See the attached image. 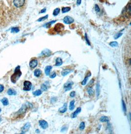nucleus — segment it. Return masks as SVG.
<instances>
[{"mask_svg":"<svg viewBox=\"0 0 131 134\" xmlns=\"http://www.w3.org/2000/svg\"><path fill=\"white\" fill-rule=\"evenodd\" d=\"M75 101L74 100L71 101V102L70 103V104H69V107L70 110L72 111L74 109L75 107Z\"/></svg>","mask_w":131,"mask_h":134,"instance_id":"6ab92c4d","label":"nucleus"},{"mask_svg":"<svg viewBox=\"0 0 131 134\" xmlns=\"http://www.w3.org/2000/svg\"><path fill=\"white\" fill-rule=\"evenodd\" d=\"M60 12V9L58 8H56L55 9V10L54 11V12H53V15L54 16H57L59 14V13Z\"/></svg>","mask_w":131,"mask_h":134,"instance_id":"7c9ffc66","label":"nucleus"},{"mask_svg":"<svg viewBox=\"0 0 131 134\" xmlns=\"http://www.w3.org/2000/svg\"><path fill=\"white\" fill-rule=\"evenodd\" d=\"M90 76H91V73H90V72H89V74H87V75L85 76V78L84 80L82 82V84L83 85H85L86 84L87 80H88Z\"/></svg>","mask_w":131,"mask_h":134,"instance_id":"2eb2a0df","label":"nucleus"},{"mask_svg":"<svg viewBox=\"0 0 131 134\" xmlns=\"http://www.w3.org/2000/svg\"><path fill=\"white\" fill-rule=\"evenodd\" d=\"M63 22L66 24H70L74 22V19L70 16H66L63 19Z\"/></svg>","mask_w":131,"mask_h":134,"instance_id":"6e6552de","label":"nucleus"},{"mask_svg":"<svg viewBox=\"0 0 131 134\" xmlns=\"http://www.w3.org/2000/svg\"><path fill=\"white\" fill-rule=\"evenodd\" d=\"M1 101H2V103H3V104L4 106H7L8 104L9 103V102H8V100L7 98H3L2 100H1Z\"/></svg>","mask_w":131,"mask_h":134,"instance_id":"412c9836","label":"nucleus"},{"mask_svg":"<svg viewBox=\"0 0 131 134\" xmlns=\"http://www.w3.org/2000/svg\"><path fill=\"white\" fill-rule=\"evenodd\" d=\"M73 84H74V83L72 81H68L66 83H65V84H64V86H63L65 91L66 92V91L71 90Z\"/></svg>","mask_w":131,"mask_h":134,"instance_id":"423d86ee","label":"nucleus"},{"mask_svg":"<svg viewBox=\"0 0 131 134\" xmlns=\"http://www.w3.org/2000/svg\"><path fill=\"white\" fill-rule=\"evenodd\" d=\"M80 3H81V0H77V4L78 5L80 4Z\"/></svg>","mask_w":131,"mask_h":134,"instance_id":"c03bdc74","label":"nucleus"},{"mask_svg":"<svg viewBox=\"0 0 131 134\" xmlns=\"http://www.w3.org/2000/svg\"><path fill=\"white\" fill-rule=\"evenodd\" d=\"M47 18H48V15H46L45 17H43L39 19V20H38V21H43L44 20H45V19H47Z\"/></svg>","mask_w":131,"mask_h":134,"instance_id":"58836bf2","label":"nucleus"},{"mask_svg":"<svg viewBox=\"0 0 131 134\" xmlns=\"http://www.w3.org/2000/svg\"><path fill=\"white\" fill-rule=\"evenodd\" d=\"M8 94L9 95H16V92L13 89H9L8 91Z\"/></svg>","mask_w":131,"mask_h":134,"instance_id":"5701e85b","label":"nucleus"},{"mask_svg":"<svg viewBox=\"0 0 131 134\" xmlns=\"http://www.w3.org/2000/svg\"><path fill=\"white\" fill-rule=\"evenodd\" d=\"M67 103H64L63 106L59 108V111L60 113L63 114V113H65L67 111Z\"/></svg>","mask_w":131,"mask_h":134,"instance_id":"ddd939ff","label":"nucleus"},{"mask_svg":"<svg viewBox=\"0 0 131 134\" xmlns=\"http://www.w3.org/2000/svg\"><path fill=\"white\" fill-rule=\"evenodd\" d=\"M55 21H52V22H50V23H47L45 25H44V27H46L47 28H48V27H50V25H51L52 23H55Z\"/></svg>","mask_w":131,"mask_h":134,"instance_id":"72a5a7b5","label":"nucleus"},{"mask_svg":"<svg viewBox=\"0 0 131 134\" xmlns=\"http://www.w3.org/2000/svg\"><path fill=\"white\" fill-rule=\"evenodd\" d=\"M32 107H33L32 104H31L30 103H28L27 102V103H25L24 105H23V106L20 108V110L16 113V115L18 117L19 116L22 115L25 113L29 109L32 108Z\"/></svg>","mask_w":131,"mask_h":134,"instance_id":"f03ea898","label":"nucleus"},{"mask_svg":"<svg viewBox=\"0 0 131 134\" xmlns=\"http://www.w3.org/2000/svg\"><path fill=\"white\" fill-rule=\"evenodd\" d=\"M41 89L42 90V91H46L48 90V87L45 84H43L41 85Z\"/></svg>","mask_w":131,"mask_h":134,"instance_id":"a878e982","label":"nucleus"},{"mask_svg":"<svg viewBox=\"0 0 131 134\" xmlns=\"http://www.w3.org/2000/svg\"><path fill=\"white\" fill-rule=\"evenodd\" d=\"M75 95H76V92L75 91H72L70 94V96L71 98H74L75 96Z\"/></svg>","mask_w":131,"mask_h":134,"instance_id":"c9c22d12","label":"nucleus"},{"mask_svg":"<svg viewBox=\"0 0 131 134\" xmlns=\"http://www.w3.org/2000/svg\"><path fill=\"white\" fill-rule=\"evenodd\" d=\"M122 13L124 17L127 19H130L131 17V3L128 4L126 6L124 9Z\"/></svg>","mask_w":131,"mask_h":134,"instance_id":"7ed1b4c3","label":"nucleus"},{"mask_svg":"<svg viewBox=\"0 0 131 134\" xmlns=\"http://www.w3.org/2000/svg\"><path fill=\"white\" fill-rule=\"evenodd\" d=\"M87 92H88L89 95L90 96L94 94V90H93V89L91 87H89L87 89Z\"/></svg>","mask_w":131,"mask_h":134,"instance_id":"4be33fe9","label":"nucleus"},{"mask_svg":"<svg viewBox=\"0 0 131 134\" xmlns=\"http://www.w3.org/2000/svg\"><path fill=\"white\" fill-rule=\"evenodd\" d=\"M73 72V70L71 69H64L62 71L61 74L62 75V76H66L68 75H69L70 73H71V72Z\"/></svg>","mask_w":131,"mask_h":134,"instance_id":"4468645a","label":"nucleus"},{"mask_svg":"<svg viewBox=\"0 0 131 134\" xmlns=\"http://www.w3.org/2000/svg\"><path fill=\"white\" fill-rule=\"evenodd\" d=\"M4 90V87L3 85L0 84V93L2 92Z\"/></svg>","mask_w":131,"mask_h":134,"instance_id":"a19ab883","label":"nucleus"},{"mask_svg":"<svg viewBox=\"0 0 131 134\" xmlns=\"http://www.w3.org/2000/svg\"><path fill=\"white\" fill-rule=\"evenodd\" d=\"M118 45V42H111L110 43V46H111V47H117Z\"/></svg>","mask_w":131,"mask_h":134,"instance_id":"cd10ccee","label":"nucleus"},{"mask_svg":"<svg viewBox=\"0 0 131 134\" xmlns=\"http://www.w3.org/2000/svg\"><path fill=\"white\" fill-rule=\"evenodd\" d=\"M57 99L55 98V97H54L53 98H52L51 100V103H55V102L57 101Z\"/></svg>","mask_w":131,"mask_h":134,"instance_id":"ea45409f","label":"nucleus"},{"mask_svg":"<svg viewBox=\"0 0 131 134\" xmlns=\"http://www.w3.org/2000/svg\"><path fill=\"white\" fill-rule=\"evenodd\" d=\"M32 87V84L29 81H25L24 82L23 89L25 91H30Z\"/></svg>","mask_w":131,"mask_h":134,"instance_id":"39448f33","label":"nucleus"},{"mask_svg":"<svg viewBox=\"0 0 131 134\" xmlns=\"http://www.w3.org/2000/svg\"><path fill=\"white\" fill-rule=\"evenodd\" d=\"M42 54L43 55L46 56H49L51 54V52L50 51V50H47V51H44L42 52Z\"/></svg>","mask_w":131,"mask_h":134,"instance_id":"2f4dec72","label":"nucleus"},{"mask_svg":"<svg viewBox=\"0 0 131 134\" xmlns=\"http://www.w3.org/2000/svg\"><path fill=\"white\" fill-rule=\"evenodd\" d=\"M81 110H82V108H81L80 107L77 108V109H76V110L71 115V118H76L78 115L80 113Z\"/></svg>","mask_w":131,"mask_h":134,"instance_id":"f8f14e48","label":"nucleus"},{"mask_svg":"<svg viewBox=\"0 0 131 134\" xmlns=\"http://www.w3.org/2000/svg\"><path fill=\"white\" fill-rule=\"evenodd\" d=\"M109 119L108 117L106 116H102V117H101V118L100 119V121L102 123H104V122H109Z\"/></svg>","mask_w":131,"mask_h":134,"instance_id":"aec40b11","label":"nucleus"},{"mask_svg":"<svg viewBox=\"0 0 131 134\" xmlns=\"http://www.w3.org/2000/svg\"><path fill=\"white\" fill-rule=\"evenodd\" d=\"M62 63H63V61H62V60L60 58H58L56 59L55 65L56 66H59L62 65Z\"/></svg>","mask_w":131,"mask_h":134,"instance_id":"f3484780","label":"nucleus"},{"mask_svg":"<svg viewBox=\"0 0 131 134\" xmlns=\"http://www.w3.org/2000/svg\"><path fill=\"white\" fill-rule=\"evenodd\" d=\"M71 9L69 7H66V8H62V12L63 13L67 12L69 11H70Z\"/></svg>","mask_w":131,"mask_h":134,"instance_id":"c756f323","label":"nucleus"},{"mask_svg":"<svg viewBox=\"0 0 131 134\" xmlns=\"http://www.w3.org/2000/svg\"><path fill=\"white\" fill-rule=\"evenodd\" d=\"M122 33H118L116 35H115V36H114V38L115 39H118V38H119L120 37H121L122 36Z\"/></svg>","mask_w":131,"mask_h":134,"instance_id":"e433bc0d","label":"nucleus"},{"mask_svg":"<svg viewBox=\"0 0 131 134\" xmlns=\"http://www.w3.org/2000/svg\"><path fill=\"white\" fill-rule=\"evenodd\" d=\"M41 73H42V71L39 69H36L34 72V75L36 77H39L40 75H41Z\"/></svg>","mask_w":131,"mask_h":134,"instance_id":"a211bd4d","label":"nucleus"},{"mask_svg":"<svg viewBox=\"0 0 131 134\" xmlns=\"http://www.w3.org/2000/svg\"><path fill=\"white\" fill-rule=\"evenodd\" d=\"M122 109H123V111L124 112V113H126L127 111V108H126V105L125 103L123 100H122Z\"/></svg>","mask_w":131,"mask_h":134,"instance_id":"bb28decb","label":"nucleus"},{"mask_svg":"<svg viewBox=\"0 0 131 134\" xmlns=\"http://www.w3.org/2000/svg\"><path fill=\"white\" fill-rule=\"evenodd\" d=\"M1 121H2V118L1 116H0V122H1Z\"/></svg>","mask_w":131,"mask_h":134,"instance_id":"49530a36","label":"nucleus"},{"mask_svg":"<svg viewBox=\"0 0 131 134\" xmlns=\"http://www.w3.org/2000/svg\"><path fill=\"white\" fill-rule=\"evenodd\" d=\"M85 39H86V42H87V43L89 44V45H90V42H89V40H88V38H87V36H86V34H85Z\"/></svg>","mask_w":131,"mask_h":134,"instance_id":"37998d69","label":"nucleus"},{"mask_svg":"<svg viewBox=\"0 0 131 134\" xmlns=\"http://www.w3.org/2000/svg\"><path fill=\"white\" fill-rule=\"evenodd\" d=\"M64 28V25L59 23L55 26V30L56 32H60L62 30H63Z\"/></svg>","mask_w":131,"mask_h":134,"instance_id":"1a4fd4ad","label":"nucleus"},{"mask_svg":"<svg viewBox=\"0 0 131 134\" xmlns=\"http://www.w3.org/2000/svg\"><path fill=\"white\" fill-rule=\"evenodd\" d=\"M22 75V72L20 71V66H18L15 70L14 74L11 77V80L13 83H15L20 78Z\"/></svg>","mask_w":131,"mask_h":134,"instance_id":"f257e3e1","label":"nucleus"},{"mask_svg":"<svg viewBox=\"0 0 131 134\" xmlns=\"http://www.w3.org/2000/svg\"><path fill=\"white\" fill-rule=\"evenodd\" d=\"M13 4L17 8H21L25 4V0H13Z\"/></svg>","mask_w":131,"mask_h":134,"instance_id":"20e7f679","label":"nucleus"},{"mask_svg":"<svg viewBox=\"0 0 131 134\" xmlns=\"http://www.w3.org/2000/svg\"><path fill=\"white\" fill-rule=\"evenodd\" d=\"M52 66H47L45 68V73L47 76H49L50 74L51 70L52 69Z\"/></svg>","mask_w":131,"mask_h":134,"instance_id":"dca6fc26","label":"nucleus"},{"mask_svg":"<svg viewBox=\"0 0 131 134\" xmlns=\"http://www.w3.org/2000/svg\"><path fill=\"white\" fill-rule=\"evenodd\" d=\"M19 31V29L18 27H13L11 29L12 32L17 33Z\"/></svg>","mask_w":131,"mask_h":134,"instance_id":"473e14b6","label":"nucleus"},{"mask_svg":"<svg viewBox=\"0 0 131 134\" xmlns=\"http://www.w3.org/2000/svg\"><path fill=\"white\" fill-rule=\"evenodd\" d=\"M95 11H96L97 12H99L100 11V8H99V7L98 6V5H97V4L95 5Z\"/></svg>","mask_w":131,"mask_h":134,"instance_id":"4c0bfd02","label":"nucleus"},{"mask_svg":"<svg viewBox=\"0 0 131 134\" xmlns=\"http://www.w3.org/2000/svg\"><path fill=\"white\" fill-rule=\"evenodd\" d=\"M85 128V123L84 122H82L80 124L79 128L80 130H84Z\"/></svg>","mask_w":131,"mask_h":134,"instance_id":"c85d7f7f","label":"nucleus"},{"mask_svg":"<svg viewBox=\"0 0 131 134\" xmlns=\"http://www.w3.org/2000/svg\"><path fill=\"white\" fill-rule=\"evenodd\" d=\"M96 95L98 97L100 95V84L98 82L96 85Z\"/></svg>","mask_w":131,"mask_h":134,"instance_id":"393cba45","label":"nucleus"},{"mask_svg":"<svg viewBox=\"0 0 131 134\" xmlns=\"http://www.w3.org/2000/svg\"><path fill=\"white\" fill-rule=\"evenodd\" d=\"M56 76H57V74H56V73L55 72H54L50 76V78H51V79H54L55 77Z\"/></svg>","mask_w":131,"mask_h":134,"instance_id":"f704fd0d","label":"nucleus"},{"mask_svg":"<svg viewBox=\"0 0 131 134\" xmlns=\"http://www.w3.org/2000/svg\"><path fill=\"white\" fill-rule=\"evenodd\" d=\"M33 95H34L35 96H39L42 94V91L41 90H37L33 93Z\"/></svg>","mask_w":131,"mask_h":134,"instance_id":"b1692460","label":"nucleus"},{"mask_svg":"<svg viewBox=\"0 0 131 134\" xmlns=\"http://www.w3.org/2000/svg\"><path fill=\"white\" fill-rule=\"evenodd\" d=\"M39 123L40 126L43 129H47L48 127V126H49L48 123L46 122V121H45L44 120H39Z\"/></svg>","mask_w":131,"mask_h":134,"instance_id":"0eeeda50","label":"nucleus"},{"mask_svg":"<svg viewBox=\"0 0 131 134\" xmlns=\"http://www.w3.org/2000/svg\"><path fill=\"white\" fill-rule=\"evenodd\" d=\"M36 132H37V133H39L40 132V131H39V130L37 129V130H36Z\"/></svg>","mask_w":131,"mask_h":134,"instance_id":"a18cd8bd","label":"nucleus"},{"mask_svg":"<svg viewBox=\"0 0 131 134\" xmlns=\"http://www.w3.org/2000/svg\"><path fill=\"white\" fill-rule=\"evenodd\" d=\"M30 127V124L29 123H27L26 124L22 127V133H25L29 131Z\"/></svg>","mask_w":131,"mask_h":134,"instance_id":"9d476101","label":"nucleus"},{"mask_svg":"<svg viewBox=\"0 0 131 134\" xmlns=\"http://www.w3.org/2000/svg\"><path fill=\"white\" fill-rule=\"evenodd\" d=\"M37 65H38V61L35 59L32 60L30 62V66L32 68H34L36 67Z\"/></svg>","mask_w":131,"mask_h":134,"instance_id":"9b49d317","label":"nucleus"},{"mask_svg":"<svg viewBox=\"0 0 131 134\" xmlns=\"http://www.w3.org/2000/svg\"><path fill=\"white\" fill-rule=\"evenodd\" d=\"M1 112V108H0V112Z\"/></svg>","mask_w":131,"mask_h":134,"instance_id":"de8ad7c7","label":"nucleus"},{"mask_svg":"<svg viewBox=\"0 0 131 134\" xmlns=\"http://www.w3.org/2000/svg\"><path fill=\"white\" fill-rule=\"evenodd\" d=\"M67 127H62V129H61V132H64V131H65L66 130H67Z\"/></svg>","mask_w":131,"mask_h":134,"instance_id":"79ce46f5","label":"nucleus"}]
</instances>
